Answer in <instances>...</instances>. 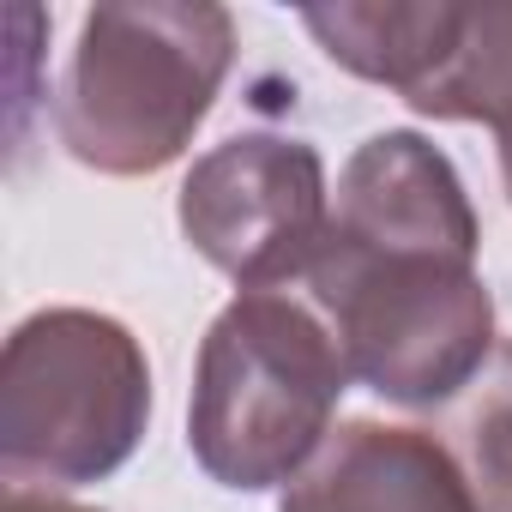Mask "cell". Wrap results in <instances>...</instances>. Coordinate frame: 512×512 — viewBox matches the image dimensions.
Listing matches in <instances>:
<instances>
[{
  "label": "cell",
  "mask_w": 512,
  "mask_h": 512,
  "mask_svg": "<svg viewBox=\"0 0 512 512\" xmlns=\"http://www.w3.org/2000/svg\"><path fill=\"white\" fill-rule=\"evenodd\" d=\"M350 362L332 326L284 290H241L205 332L187 404V446L223 488L296 482L332 440Z\"/></svg>",
  "instance_id": "1"
},
{
  "label": "cell",
  "mask_w": 512,
  "mask_h": 512,
  "mask_svg": "<svg viewBox=\"0 0 512 512\" xmlns=\"http://www.w3.org/2000/svg\"><path fill=\"white\" fill-rule=\"evenodd\" d=\"M235 61V19L211 0H133L85 13L61 139L103 175H151L181 157Z\"/></svg>",
  "instance_id": "2"
},
{
  "label": "cell",
  "mask_w": 512,
  "mask_h": 512,
  "mask_svg": "<svg viewBox=\"0 0 512 512\" xmlns=\"http://www.w3.org/2000/svg\"><path fill=\"white\" fill-rule=\"evenodd\" d=\"M308 290L350 362V380L392 404L422 410L452 398L494 350L488 284L476 278V260L458 253H386L326 235Z\"/></svg>",
  "instance_id": "3"
},
{
  "label": "cell",
  "mask_w": 512,
  "mask_h": 512,
  "mask_svg": "<svg viewBox=\"0 0 512 512\" xmlns=\"http://www.w3.org/2000/svg\"><path fill=\"white\" fill-rule=\"evenodd\" d=\"M151 416L139 338L91 308L31 314L0 356V464L13 482H97Z\"/></svg>",
  "instance_id": "4"
},
{
  "label": "cell",
  "mask_w": 512,
  "mask_h": 512,
  "mask_svg": "<svg viewBox=\"0 0 512 512\" xmlns=\"http://www.w3.org/2000/svg\"><path fill=\"white\" fill-rule=\"evenodd\" d=\"M326 223V163L284 133L223 139L181 181V229L193 253L241 290H278L296 272L308 278Z\"/></svg>",
  "instance_id": "5"
},
{
  "label": "cell",
  "mask_w": 512,
  "mask_h": 512,
  "mask_svg": "<svg viewBox=\"0 0 512 512\" xmlns=\"http://www.w3.org/2000/svg\"><path fill=\"white\" fill-rule=\"evenodd\" d=\"M326 235L386 253H458L476 260V211L458 169L422 133H374L338 175Z\"/></svg>",
  "instance_id": "6"
},
{
  "label": "cell",
  "mask_w": 512,
  "mask_h": 512,
  "mask_svg": "<svg viewBox=\"0 0 512 512\" xmlns=\"http://www.w3.org/2000/svg\"><path fill=\"white\" fill-rule=\"evenodd\" d=\"M278 512H482L458 458L392 422H344L284 488Z\"/></svg>",
  "instance_id": "7"
},
{
  "label": "cell",
  "mask_w": 512,
  "mask_h": 512,
  "mask_svg": "<svg viewBox=\"0 0 512 512\" xmlns=\"http://www.w3.org/2000/svg\"><path fill=\"white\" fill-rule=\"evenodd\" d=\"M458 19L464 7H452V0H374V7H308L302 13V25L338 67H350L368 85H392L398 97H416L440 73L458 37Z\"/></svg>",
  "instance_id": "8"
},
{
  "label": "cell",
  "mask_w": 512,
  "mask_h": 512,
  "mask_svg": "<svg viewBox=\"0 0 512 512\" xmlns=\"http://www.w3.org/2000/svg\"><path fill=\"white\" fill-rule=\"evenodd\" d=\"M404 103L434 121H482L506 139L512 133V0L464 7L440 73Z\"/></svg>",
  "instance_id": "9"
},
{
  "label": "cell",
  "mask_w": 512,
  "mask_h": 512,
  "mask_svg": "<svg viewBox=\"0 0 512 512\" xmlns=\"http://www.w3.org/2000/svg\"><path fill=\"white\" fill-rule=\"evenodd\" d=\"M470 464H476V506L512 512V380L488 392L470 422Z\"/></svg>",
  "instance_id": "10"
},
{
  "label": "cell",
  "mask_w": 512,
  "mask_h": 512,
  "mask_svg": "<svg viewBox=\"0 0 512 512\" xmlns=\"http://www.w3.org/2000/svg\"><path fill=\"white\" fill-rule=\"evenodd\" d=\"M0 512H97V506H73V500H55V494H31V488H13Z\"/></svg>",
  "instance_id": "11"
},
{
  "label": "cell",
  "mask_w": 512,
  "mask_h": 512,
  "mask_svg": "<svg viewBox=\"0 0 512 512\" xmlns=\"http://www.w3.org/2000/svg\"><path fill=\"white\" fill-rule=\"evenodd\" d=\"M500 175H506V193H512V133L500 139Z\"/></svg>",
  "instance_id": "12"
}]
</instances>
